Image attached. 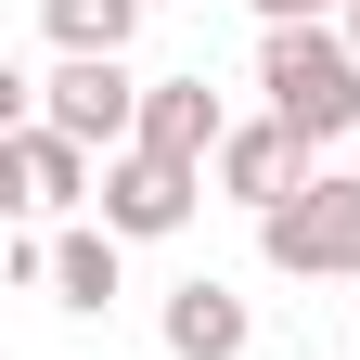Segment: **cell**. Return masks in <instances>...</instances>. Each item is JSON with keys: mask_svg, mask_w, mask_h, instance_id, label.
I'll use <instances>...</instances> for the list:
<instances>
[{"mask_svg": "<svg viewBox=\"0 0 360 360\" xmlns=\"http://www.w3.org/2000/svg\"><path fill=\"white\" fill-rule=\"evenodd\" d=\"M77 193H103V180H90V155L65 142V129H39V116H13V142H0V206L52 219V206H77Z\"/></svg>", "mask_w": 360, "mask_h": 360, "instance_id": "6", "label": "cell"}, {"mask_svg": "<svg viewBox=\"0 0 360 360\" xmlns=\"http://www.w3.org/2000/svg\"><path fill=\"white\" fill-rule=\"evenodd\" d=\"M257 257L283 270V283H360V180L309 167V193L257 219Z\"/></svg>", "mask_w": 360, "mask_h": 360, "instance_id": "3", "label": "cell"}, {"mask_svg": "<svg viewBox=\"0 0 360 360\" xmlns=\"http://www.w3.org/2000/svg\"><path fill=\"white\" fill-rule=\"evenodd\" d=\"M39 26H52V52H129L142 0H39Z\"/></svg>", "mask_w": 360, "mask_h": 360, "instance_id": "9", "label": "cell"}, {"mask_svg": "<svg viewBox=\"0 0 360 360\" xmlns=\"http://www.w3.org/2000/svg\"><path fill=\"white\" fill-rule=\"evenodd\" d=\"M257 26H322V0H257Z\"/></svg>", "mask_w": 360, "mask_h": 360, "instance_id": "11", "label": "cell"}, {"mask_svg": "<svg viewBox=\"0 0 360 360\" xmlns=\"http://www.w3.org/2000/svg\"><path fill=\"white\" fill-rule=\"evenodd\" d=\"M52 296H65V309H103V296H116V232H65V245H52Z\"/></svg>", "mask_w": 360, "mask_h": 360, "instance_id": "10", "label": "cell"}, {"mask_svg": "<svg viewBox=\"0 0 360 360\" xmlns=\"http://www.w3.org/2000/svg\"><path fill=\"white\" fill-rule=\"evenodd\" d=\"M219 193H232V206H296L309 193V142H296V129L283 116H232V142H219Z\"/></svg>", "mask_w": 360, "mask_h": 360, "instance_id": "5", "label": "cell"}, {"mask_svg": "<svg viewBox=\"0 0 360 360\" xmlns=\"http://www.w3.org/2000/svg\"><path fill=\"white\" fill-rule=\"evenodd\" d=\"M257 90H270V116H283L296 142H347L360 129V52H347V26H270Z\"/></svg>", "mask_w": 360, "mask_h": 360, "instance_id": "1", "label": "cell"}, {"mask_svg": "<svg viewBox=\"0 0 360 360\" xmlns=\"http://www.w3.org/2000/svg\"><path fill=\"white\" fill-rule=\"evenodd\" d=\"M26 116L65 129L77 155H129L142 142V77H129V52H65L52 77H26Z\"/></svg>", "mask_w": 360, "mask_h": 360, "instance_id": "2", "label": "cell"}, {"mask_svg": "<svg viewBox=\"0 0 360 360\" xmlns=\"http://www.w3.org/2000/svg\"><path fill=\"white\" fill-rule=\"evenodd\" d=\"M219 142H232V116H219V90H206V77H155V90H142V155L219 167Z\"/></svg>", "mask_w": 360, "mask_h": 360, "instance_id": "7", "label": "cell"}, {"mask_svg": "<svg viewBox=\"0 0 360 360\" xmlns=\"http://www.w3.org/2000/svg\"><path fill=\"white\" fill-rule=\"evenodd\" d=\"M257 322H245V296L219 283V270H193V283L167 296V360H245Z\"/></svg>", "mask_w": 360, "mask_h": 360, "instance_id": "8", "label": "cell"}, {"mask_svg": "<svg viewBox=\"0 0 360 360\" xmlns=\"http://www.w3.org/2000/svg\"><path fill=\"white\" fill-rule=\"evenodd\" d=\"M347 52H360V0H347Z\"/></svg>", "mask_w": 360, "mask_h": 360, "instance_id": "12", "label": "cell"}, {"mask_svg": "<svg viewBox=\"0 0 360 360\" xmlns=\"http://www.w3.org/2000/svg\"><path fill=\"white\" fill-rule=\"evenodd\" d=\"M193 193H206V167H180V155H142V142H129V155H103V193H90V206H103V232H116V245H167L180 219H193Z\"/></svg>", "mask_w": 360, "mask_h": 360, "instance_id": "4", "label": "cell"}]
</instances>
